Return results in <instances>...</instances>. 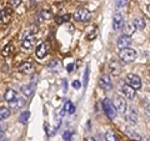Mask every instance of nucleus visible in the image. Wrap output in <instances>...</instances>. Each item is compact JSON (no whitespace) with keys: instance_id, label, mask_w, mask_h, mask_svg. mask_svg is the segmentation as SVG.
<instances>
[{"instance_id":"f3484780","label":"nucleus","mask_w":150,"mask_h":141,"mask_svg":"<svg viewBox=\"0 0 150 141\" xmlns=\"http://www.w3.org/2000/svg\"><path fill=\"white\" fill-rule=\"evenodd\" d=\"M13 50H14V45H13L11 43H9L8 45H5V46L3 48V50H1V55L4 56V58H8V56H10V55H11Z\"/></svg>"},{"instance_id":"ea45409f","label":"nucleus","mask_w":150,"mask_h":141,"mask_svg":"<svg viewBox=\"0 0 150 141\" xmlns=\"http://www.w3.org/2000/svg\"><path fill=\"white\" fill-rule=\"evenodd\" d=\"M3 141H9V140H8V139H5V140H3Z\"/></svg>"},{"instance_id":"dca6fc26","label":"nucleus","mask_w":150,"mask_h":141,"mask_svg":"<svg viewBox=\"0 0 150 141\" xmlns=\"http://www.w3.org/2000/svg\"><path fill=\"white\" fill-rule=\"evenodd\" d=\"M38 20L39 21H44V20H48V19L51 18V13L49 10H40L39 13H38Z\"/></svg>"},{"instance_id":"f8f14e48","label":"nucleus","mask_w":150,"mask_h":141,"mask_svg":"<svg viewBox=\"0 0 150 141\" xmlns=\"http://www.w3.org/2000/svg\"><path fill=\"white\" fill-rule=\"evenodd\" d=\"M130 44H131L130 36H126V35H121V36H119V39H118V48H119V49L129 48V45H130Z\"/></svg>"},{"instance_id":"c85d7f7f","label":"nucleus","mask_w":150,"mask_h":141,"mask_svg":"<svg viewBox=\"0 0 150 141\" xmlns=\"http://www.w3.org/2000/svg\"><path fill=\"white\" fill-rule=\"evenodd\" d=\"M105 140L106 141H118V137H116L115 133H112V131H108V133L105 134Z\"/></svg>"},{"instance_id":"2f4dec72","label":"nucleus","mask_w":150,"mask_h":141,"mask_svg":"<svg viewBox=\"0 0 150 141\" xmlns=\"http://www.w3.org/2000/svg\"><path fill=\"white\" fill-rule=\"evenodd\" d=\"M71 136H73L71 131H65V133L63 134V139L65 141H70V140H71Z\"/></svg>"},{"instance_id":"aec40b11","label":"nucleus","mask_w":150,"mask_h":141,"mask_svg":"<svg viewBox=\"0 0 150 141\" xmlns=\"http://www.w3.org/2000/svg\"><path fill=\"white\" fill-rule=\"evenodd\" d=\"M135 30H137V29H135V26H134L133 23H128V24H125V26H124V35L130 36Z\"/></svg>"},{"instance_id":"4be33fe9","label":"nucleus","mask_w":150,"mask_h":141,"mask_svg":"<svg viewBox=\"0 0 150 141\" xmlns=\"http://www.w3.org/2000/svg\"><path fill=\"white\" fill-rule=\"evenodd\" d=\"M15 97H18V94H16V91L11 90V89H8L6 92H5V95H4V99H5L8 102L11 101V100H14Z\"/></svg>"},{"instance_id":"a878e982","label":"nucleus","mask_w":150,"mask_h":141,"mask_svg":"<svg viewBox=\"0 0 150 141\" xmlns=\"http://www.w3.org/2000/svg\"><path fill=\"white\" fill-rule=\"evenodd\" d=\"M64 110L67 112H69V114H74L75 112V106L73 105L71 101H67L65 102V105H64Z\"/></svg>"},{"instance_id":"5701e85b","label":"nucleus","mask_w":150,"mask_h":141,"mask_svg":"<svg viewBox=\"0 0 150 141\" xmlns=\"http://www.w3.org/2000/svg\"><path fill=\"white\" fill-rule=\"evenodd\" d=\"M125 134L128 136H130L131 139H134V140H140V135L135 133L134 130H131L130 128H125Z\"/></svg>"},{"instance_id":"0eeeda50","label":"nucleus","mask_w":150,"mask_h":141,"mask_svg":"<svg viewBox=\"0 0 150 141\" xmlns=\"http://www.w3.org/2000/svg\"><path fill=\"white\" fill-rule=\"evenodd\" d=\"M13 18V10L10 8H3L0 10V23L1 24H9Z\"/></svg>"},{"instance_id":"72a5a7b5","label":"nucleus","mask_w":150,"mask_h":141,"mask_svg":"<svg viewBox=\"0 0 150 141\" xmlns=\"http://www.w3.org/2000/svg\"><path fill=\"white\" fill-rule=\"evenodd\" d=\"M9 3H10V5L13 8H16L21 4V0H9Z\"/></svg>"},{"instance_id":"58836bf2","label":"nucleus","mask_w":150,"mask_h":141,"mask_svg":"<svg viewBox=\"0 0 150 141\" xmlns=\"http://www.w3.org/2000/svg\"><path fill=\"white\" fill-rule=\"evenodd\" d=\"M146 8H148V10H149V13H150V5H148Z\"/></svg>"},{"instance_id":"4468645a","label":"nucleus","mask_w":150,"mask_h":141,"mask_svg":"<svg viewBox=\"0 0 150 141\" xmlns=\"http://www.w3.org/2000/svg\"><path fill=\"white\" fill-rule=\"evenodd\" d=\"M19 71L23 74H29L33 71V63L31 61H25L19 66Z\"/></svg>"},{"instance_id":"473e14b6","label":"nucleus","mask_w":150,"mask_h":141,"mask_svg":"<svg viewBox=\"0 0 150 141\" xmlns=\"http://www.w3.org/2000/svg\"><path fill=\"white\" fill-rule=\"evenodd\" d=\"M5 129H6V125L0 123V140L4 137V133H5Z\"/></svg>"},{"instance_id":"bb28decb","label":"nucleus","mask_w":150,"mask_h":141,"mask_svg":"<svg viewBox=\"0 0 150 141\" xmlns=\"http://www.w3.org/2000/svg\"><path fill=\"white\" fill-rule=\"evenodd\" d=\"M29 117H30V112L29 111H24V112H21V115L19 116V121H20L21 124H25L28 120H29Z\"/></svg>"},{"instance_id":"f03ea898","label":"nucleus","mask_w":150,"mask_h":141,"mask_svg":"<svg viewBox=\"0 0 150 141\" xmlns=\"http://www.w3.org/2000/svg\"><path fill=\"white\" fill-rule=\"evenodd\" d=\"M103 107H104L105 115L109 117L110 120H114L116 117V109L109 99H104V100H103Z\"/></svg>"},{"instance_id":"7ed1b4c3","label":"nucleus","mask_w":150,"mask_h":141,"mask_svg":"<svg viewBox=\"0 0 150 141\" xmlns=\"http://www.w3.org/2000/svg\"><path fill=\"white\" fill-rule=\"evenodd\" d=\"M36 43V37L34 34H28L25 32L24 34V37L21 40V49L23 50H30L33 46L35 45Z\"/></svg>"},{"instance_id":"e433bc0d","label":"nucleus","mask_w":150,"mask_h":141,"mask_svg":"<svg viewBox=\"0 0 150 141\" xmlns=\"http://www.w3.org/2000/svg\"><path fill=\"white\" fill-rule=\"evenodd\" d=\"M146 114L150 116V104L148 105V107H146Z\"/></svg>"},{"instance_id":"393cba45","label":"nucleus","mask_w":150,"mask_h":141,"mask_svg":"<svg viewBox=\"0 0 150 141\" xmlns=\"http://www.w3.org/2000/svg\"><path fill=\"white\" fill-rule=\"evenodd\" d=\"M9 116H10V110L6 107H0V121L8 119Z\"/></svg>"},{"instance_id":"f257e3e1","label":"nucleus","mask_w":150,"mask_h":141,"mask_svg":"<svg viewBox=\"0 0 150 141\" xmlns=\"http://www.w3.org/2000/svg\"><path fill=\"white\" fill-rule=\"evenodd\" d=\"M119 58L123 60L124 63H131V61L135 60V58H137V51H135L134 49H130V48L120 49Z\"/></svg>"},{"instance_id":"f704fd0d","label":"nucleus","mask_w":150,"mask_h":141,"mask_svg":"<svg viewBox=\"0 0 150 141\" xmlns=\"http://www.w3.org/2000/svg\"><path fill=\"white\" fill-rule=\"evenodd\" d=\"M80 86H81V84L78 81V80H75V81H73V87L74 89H80Z\"/></svg>"},{"instance_id":"1a4fd4ad","label":"nucleus","mask_w":150,"mask_h":141,"mask_svg":"<svg viewBox=\"0 0 150 141\" xmlns=\"http://www.w3.org/2000/svg\"><path fill=\"white\" fill-rule=\"evenodd\" d=\"M49 44L48 43H41V44H39V46L36 48V56L39 59H43V58H45L46 55H48V53H49Z\"/></svg>"},{"instance_id":"412c9836","label":"nucleus","mask_w":150,"mask_h":141,"mask_svg":"<svg viewBox=\"0 0 150 141\" xmlns=\"http://www.w3.org/2000/svg\"><path fill=\"white\" fill-rule=\"evenodd\" d=\"M125 115H126V119H128L130 123H133V124H137V121H138V116H137V114H135V111H133V110H126V112H125Z\"/></svg>"},{"instance_id":"a19ab883","label":"nucleus","mask_w":150,"mask_h":141,"mask_svg":"<svg viewBox=\"0 0 150 141\" xmlns=\"http://www.w3.org/2000/svg\"><path fill=\"white\" fill-rule=\"evenodd\" d=\"M133 141H137V140H133Z\"/></svg>"},{"instance_id":"6ab92c4d","label":"nucleus","mask_w":150,"mask_h":141,"mask_svg":"<svg viewBox=\"0 0 150 141\" xmlns=\"http://www.w3.org/2000/svg\"><path fill=\"white\" fill-rule=\"evenodd\" d=\"M133 24H134V26H135V29L137 30H143L145 27V20L142 19V18H137V19H134Z\"/></svg>"},{"instance_id":"a211bd4d","label":"nucleus","mask_w":150,"mask_h":141,"mask_svg":"<svg viewBox=\"0 0 150 141\" xmlns=\"http://www.w3.org/2000/svg\"><path fill=\"white\" fill-rule=\"evenodd\" d=\"M110 71L112 75H119L120 74V65L116 60H112L110 63Z\"/></svg>"},{"instance_id":"b1692460","label":"nucleus","mask_w":150,"mask_h":141,"mask_svg":"<svg viewBox=\"0 0 150 141\" xmlns=\"http://www.w3.org/2000/svg\"><path fill=\"white\" fill-rule=\"evenodd\" d=\"M96 34H98V27L96 26H91L90 27V31L86 34V39L88 40H93L96 37Z\"/></svg>"},{"instance_id":"9d476101","label":"nucleus","mask_w":150,"mask_h":141,"mask_svg":"<svg viewBox=\"0 0 150 141\" xmlns=\"http://www.w3.org/2000/svg\"><path fill=\"white\" fill-rule=\"evenodd\" d=\"M9 105H10V107L13 110H19V109H21V107H24L25 105V100L24 99H21V97H15L14 100L11 101H9Z\"/></svg>"},{"instance_id":"6e6552de","label":"nucleus","mask_w":150,"mask_h":141,"mask_svg":"<svg viewBox=\"0 0 150 141\" xmlns=\"http://www.w3.org/2000/svg\"><path fill=\"white\" fill-rule=\"evenodd\" d=\"M99 86L104 90H111L112 89V82L109 78V75H101L100 79H99Z\"/></svg>"},{"instance_id":"4c0bfd02","label":"nucleus","mask_w":150,"mask_h":141,"mask_svg":"<svg viewBox=\"0 0 150 141\" xmlns=\"http://www.w3.org/2000/svg\"><path fill=\"white\" fill-rule=\"evenodd\" d=\"M85 141H95V140H94L93 137H88V139H85Z\"/></svg>"},{"instance_id":"2eb2a0df","label":"nucleus","mask_w":150,"mask_h":141,"mask_svg":"<svg viewBox=\"0 0 150 141\" xmlns=\"http://www.w3.org/2000/svg\"><path fill=\"white\" fill-rule=\"evenodd\" d=\"M34 90H35V84H33V82L29 84V85H25V86L21 87V92L24 94L25 96H31Z\"/></svg>"},{"instance_id":"ddd939ff","label":"nucleus","mask_w":150,"mask_h":141,"mask_svg":"<svg viewBox=\"0 0 150 141\" xmlns=\"http://www.w3.org/2000/svg\"><path fill=\"white\" fill-rule=\"evenodd\" d=\"M121 91H123V94H124V95L128 97V99H134V97H135V89H133L131 86H129L128 84L121 86Z\"/></svg>"},{"instance_id":"423d86ee","label":"nucleus","mask_w":150,"mask_h":141,"mask_svg":"<svg viewBox=\"0 0 150 141\" xmlns=\"http://www.w3.org/2000/svg\"><path fill=\"white\" fill-rule=\"evenodd\" d=\"M114 106H115V109L118 110L119 112H121V114H125L126 112V110H128V105H126V101L124 100L121 96H119V95H116L115 97H114Z\"/></svg>"},{"instance_id":"9b49d317","label":"nucleus","mask_w":150,"mask_h":141,"mask_svg":"<svg viewBox=\"0 0 150 141\" xmlns=\"http://www.w3.org/2000/svg\"><path fill=\"white\" fill-rule=\"evenodd\" d=\"M123 26H124L123 15H121V14H116L114 16V20H112V27H114V30H120Z\"/></svg>"},{"instance_id":"c756f323","label":"nucleus","mask_w":150,"mask_h":141,"mask_svg":"<svg viewBox=\"0 0 150 141\" xmlns=\"http://www.w3.org/2000/svg\"><path fill=\"white\" fill-rule=\"evenodd\" d=\"M126 5H128V0H116V6L119 9L125 8Z\"/></svg>"},{"instance_id":"cd10ccee","label":"nucleus","mask_w":150,"mask_h":141,"mask_svg":"<svg viewBox=\"0 0 150 141\" xmlns=\"http://www.w3.org/2000/svg\"><path fill=\"white\" fill-rule=\"evenodd\" d=\"M70 19V15L69 14H67V15H63V16H56L55 18V21H56V24H63V23H67L68 20Z\"/></svg>"},{"instance_id":"20e7f679","label":"nucleus","mask_w":150,"mask_h":141,"mask_svg":"<svg viewBox=\"0 0 150 141\" xmlns=\"http://www.w3.org/2000/svg\"><path fill=\"white\" fill-rule=\"evenodd\" d=\"M74 18H75V20H78V21H89L91 18V13L86 8H80L75 11Z\"/></svg>"},{"instance_id":"39448f33","label":"nucleus","mask_w":150,"mask_h":141,"mask_svg":"<svg viewBox=\"0 0 150 141\" xmlns=\"http://www.w3.org/2000/svg\"><path fill=\"white\" fill-rule=\"evenodd\" d=\"M126 84L133 89H135V90H138V89L142 87V80H140V78L135 74L126 75Z\"/></svg>"},{"instance_id":"c9c22d12","label":"nucleus","mask_w":150,"mask_h":141,"mask_svg":"<svg viewBox=\"0 0 150 141\" xmlns=\"http://www.w3.org/2000/svg\"><path fill=\"white\" fill-rule=\"evenodd\" d=\"M67 69H68V71H69V73H71V71H73V69H74V64H69Z\"/></svg>"},{"instance_id":"7c9ffc66","label":"nucleus","mask_w":150,"mask_h":141,"mask_svg":"<svg viewBox=\"0 0 150 141\" xmlns=\"http://www.w3.org/2000/svg\"><path fill=\"white\" fill-rule=\"evenodd\" d=\"M88 82H89V66L85 69V73H84V86H88Z\"/></svg>"}]
</instances>
